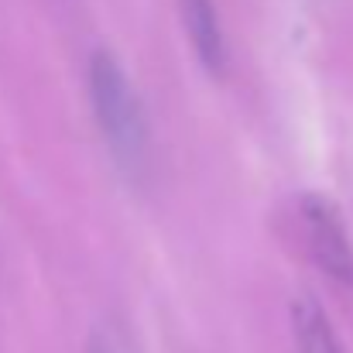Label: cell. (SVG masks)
Returning <instances> with one entry per match:
<instances>
[{
    "label": "cell",
    "mask_w": 353,
    "mask_h": 353,
    "mask_svg": "<svg viewBox=\"0 0 353 353\" xmlns=\"http://www.w3.org/2000/svg\"><path fill=\"white\" fill-rule=\"evenodd\" d=\"M86 86H90L93 114H97V123L107 137L114 161L127 175H137L148 165L151 137H148V120L141 114L137 93H134L123 65L103 48L93 52L90 69H86Z\"/></svg>",
    "instance_id": "cell-1"
},
{
    "label": "cell",
    "mask_w": 353,
    "mask_h": 353,
    "mask_svg": "<svg viewBox=\"0 0 353 353\" xmlns=\"http://www.w3.org/2000/svg\"><path fill=\"white\" fill-rule=\"evenodd\" d=\"M299 210H302V227H305V240H309V250H312L316 264L330 278L350 285L353 281V247H350V240H347L343 223H340V213L323 196H305Z\"/></svg>",
    "instance_id": "cell-2"
},
{
    "label": "cell",
    "mask_w": 353,
    "mask_h": 353,
    "mask_svg": "<svg viewBox=\"0 0 353 353\" xmlns=\"http://www.w3.org/2000/svg\"><path fill=\"white\" fill-rule=\"evenodd\" d=\"M179 7H182L185 34H189L199 62L216 72L223 65V31H220L216 3L213 0H179Z\"/></svg>",
    "instance_id": "cell-3"
},
{
    "label": "cell",
    "mask_w": 353,
    "mask_h": 353,
    "mask_svg": "<svg viewBox=\"0 0 353 353\" xmlns=\"http://www.w3.org/2000/svg\"><path fill=\"white\" fill-rule=\"evenodd\" d=\"M292 333L299 353H340L336 333L312 295H299L292 302Z\"/></svg>",
    "instance_id": "cell-4"
},
{
    "label": "cell",
    "mask_w": 353,
    "mask_h": 353,
    "mask_svg": "<svg viewBox=\"0 0 353 353\" xmlns=\"http://www.w3.org/2000/svg\"><path fill=\"white\" fill-rule=\"evenodd\" d=\"M86 353H110V347H107L103 340H93V343L86 347Z\"/></svg>",
    "instance_id": "cell-5"
}]
</instances>
